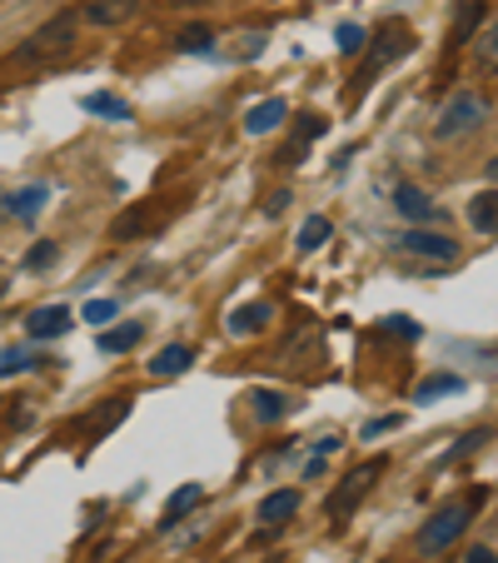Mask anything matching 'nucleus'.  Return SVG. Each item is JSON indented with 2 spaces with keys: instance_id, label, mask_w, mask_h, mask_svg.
I'll use <instances>...</instances> for the list:
<instances>
[{
  "instance_id": "nucleus-1",
  "label": "nucleus",
  "mask_w": 498,
  "mask_h": 563,
  "mask_svg": "<svg viewBox=\"0 0 498 563\" xmlns=\"http://www.w3.org/2000/svg\"><path fill=\"white\" fill-rule=\"evenodd\" d=\"M488 125V100L478 96V90H458V96L444 100V110H439L434 120V135L439 140H464L474 135V130Z\"/></svg>"
},
{
  "instance_id": "nucleus-2",
  "label": "nucleus",
  "mask_w": 498,
  "mask_h": 563,
  "mask_svg": "<svg viewBox=\"0 0 498 563\" xmlns=\"http://www.w3.org/2000/svg\"><path fill=\"white\" fill-rule=\"evenodd\" d=\"M464 529H468V509L464 504H449V509H439L434 519L419 529V553H424V559H439L444 549H454V543L464 539Z\"/></svg>"
},
{
  "instance_id": "nucleus-3",
  "label": "nucleus",
  "mask_w": 498,
  "mask_h": 563,
  "mask_svg": "<svg viewBox=\"0 0 498 563\" xmlns=\"http://www.w3.org/2000/svg\"><path fill=\"white\" fill-rule=\"evenodd\" d=\"M394 250H399V255H413V260H434V265H454V260H458L454 240H449V234H439V230H424V224H413V230L394 234Z\"/></svg>"
},
{
  "instance_id": "nucleus-4",
  "label": "nucleus",
  "mask_w": 498,
  "mask_h": 563,
  "mask_svg": "<svg viewBox=\"0 0 498 563\" xmlns=\"http://www.w3.org/2000/svg\"><path fill=\"white\" fill-rule=\"evenodd\" d=\"M379 474H384V459H379V464H359L350 478H344V489L334 494V499H329V514H334V519H344V514H354V504H359L364 494H369V484H374V478H379Z\"/></svg>"
},
{
  "instance_id": "nucleus-5",
  "label": "nucleus",
  "mask_w": 498,
  "mask_h": 563,
  "mask_svg": "<svg viewBox=\"0 0 498 563\" xmlns=\"http://www.w3.org/2000/svg\"><path fill=\"white\" fill-rule=\"evenodd\" d=\"M394 210H399L409 224H429V220H439L434 195L419 190V185H399V190H394Z\"/></svg>"
},
{
  "instance_id": "nucleus-6",
  "label": "nucleus",
  "mask_w": 498,
  "mask_h": 563,
  "mask_svg": "<svg viewBox=\"0 0 498 563\" xmlns=\"http://www.w3.org/2000/svg\"><path fill=\"white\" fill-rule=\"evenodd\" d=\"M285 115H289V106L279 96H269V100H259V106H250L244 130H250V135H275V130L285 125Z\"/></svg>"
},
{
  "instance_id": "nucleus-7",
  "label": "nucleus",
  "mask_w": 498,
  "mask_h": 563,
  "mask_svg": "<svg viewBox=\"0 0 498 563\" xmlns=\"http://www.w3.org/2000/svg\"><path fill=\"white\" fill-rule=\"evenodd\" d=\"M65 330H70V309L65 305H45L25 319V334H31V340H55V334H65Z\"/></svg>"
},
{
  "instance_id": "nucleus-8",
  "label": "nucleus",
  "mask_w": 498,
  "mask_h": 563,
  "mask_svg": "<svg viewBox=\"0 0 498 563\" xmlns=\"http://www.w3.org/2000/svg\"><path fill=\"white\" fill-rule=\"evenodd\" d=\"M135 11H140V0H90L86 21L90 25H125Z\"/></svg>"
},
{
  "instance_id": "nucleus-9",
  "label": "nucleus",
  "mask_w": 498,
  "mask_h": 563,
  "mask_svg": "<svg viewBox=\"0 0 498 563\" xmlns=\"http://www.w3.org/2000/svg\"><path fill=\"white\" fill-rule=\"evenodd\" d=\"M295 514H299V494H295V489H275L265 504H259V523H269V529L289 523Z\"/></svg>"
},
{
  "instance_id": "nucleus-10",
  "label": "nucleus",
  "mask_w": 498,
  "mask_h": 563,
  "mask_svg": "<svg viewBox=\"0 0 498 563\" xmlns=\"http://www.w3.org/2000/svg\"><path fill=\"white\" fill-rule=\"evenodd\" d=\"M190 364H195L190 344H165V350L150 360V374H155V379H170V374H185Z\"/></svg>"
},
{
  "instance_id": "nucleus-11",
  "label": "nucleus",
  "mask_w": 498,
  "mask_h": 563,
  "mask_svg": "<svg viewBox=\"0 0 498 563\" xmlns=\"http://www.w3.org/2000/svg\"><path fill=\"white\" fill-rule=\"evenodd\" d=\"M468 224L478 234H498V190H484L468 200Z\"/></svg>"
},
{
  "instance_id": "nucleus-12",
  "label": "nucleus",
  "mask_w": 498,
  "mask_h": 563,
  "mask_svg": "<svg viewBox=\"0 0 498 563\" xmlns=\"http://www.w3.org/2000/svg\"><path fill=\"white\" fill-rule=\"evenodd\" d=\"M250 405H255V419H259V424H279V419L295 409L279 389H255V394H250Z\"/></svg>"
},
{
  "instance_id": "nucleus-13",
  "label": "nucleus",
  "mask_w": 498,
  "mask_h": 563,
  "mask_svg": "<svg viewBox=\"0 0 498 563\" xmlns=\"http://www.w3.org/2000/svg\"><path fill=\"white\" fill-rule=\"evenodd\" d=\"M70 21H51L45 31H35L31 41V55H55V51H70Z\"/></svg>"
},
{
  "instance_id": "nucleus-14",
  "label": "nucleus",
  "mask_w": 498,
  "mask_h": 563,
  "mask_svg": "<svg viewBox=\"0 0 498 563\" xmlns=\"http://www.w3.org/2000/svg\"><path fill=\"white\" fill-rule=\"evenodd\" d=\"M269 314H275L269 305H244V309H234V314H230V334H255V330H265Z\"/></svg>"
},
{
  "instance_id": "nucleus-15",
  "label": "nucleus",
  "mask_w": 498,
  "mask_h": 563,
  "mask_svg": "<svg viewBox=\"0 0 498 563\" xmlns=\"http://www.w3.org/2000/svg\"><path fill=\"white\" fill-rule=\"evenodd\" d=\"M140 334H145V330H140V319H135V324H120V330H106V334H100V354H125V350H135Z\"/></svg>"
},
{
  "instance_id": "nucleus-16",
  "label": "nucleus",
  "mask_w": 498,
  "mask_h": 563,
  "mask_svg": "<svg viewBox=\"0 0 498 563\" xmlns=\"http://www.w3.org/2000/svg\"><path fill=\"white\" fill-rule=\"evenodd\" d=\"M41 210H45V190H41V185H25V190L11 195V214H21V220H35Z\"/></svg>"
},
{
  "instance_id": "nucleus-17",
  "label": "nucleus",
  "mask_w": 498,
  "mask_h": 563,
  "mask_svg": "<svg viewBox=\"0 0 498 563\" xmlns=\"http://www.w3.org/2000/svg\"><path fill=\"white\" fill-rule=\"evenodd\" d=\"M474 55H478V65H484V70H498V21H488L484 31H478Z\"/></svg>"
},
{
  "instance_id": "nucleus-18",
  "label": "nucleus",
  "mask_w": 498,
  "mask_h": 563,
  "mask_svg": "<svg viewBox=\"0 0 498 563\" xmlns=\"http://www.w3.org/2000/svg\"><path fill=\"white\" fill-rule=\"evenodd\" d=\"M324 240H329V220H324V214H309L305 230H299V255H314Z\"/></svg>"
},
{
  "instance_id": "nucleus-19",
  "label": "nucleus",
  "mask_w": 498,
  "mask_h": 563,
  "mask_svg": "<svg viewBox=\"0 0 498 563\" xmlns=\"http://www.w3.org/2000/svg\"><path fill=\"white\" fill-rule=\"evenodd\" d=\"M458 389H464L458 374H429V379L419 384V405H429V399H439V394H458Z\"/></svg>"
},
{
  "instance_id": "nucleus-20",
  "label": "nucleus",
  "mask_w": 498,
  "mask_h": 563,
  "mask_svg": "<svg viewBox=\"0 0 498 563\" xmlns=\"http://www.w3.org/2000/svg\"><path fill=\"white\" fill-rule=\"evenodd\" d=\"M195 504H200V484H185V489L165 504V519H159V523H165V529H170V523H180V514H190Z\"/></svg>"
},
{
  "instance_id": "nucleus-21",
  "label": "nucleus",
  "mask_w": 498,
  "mask_h": 563,
  "mask_svg": "<svg viewBox=\"0 0 498 563\" xmlns=\"http://www.w3.org/2000/svg\"><path fill=\"white\" fill-rule=\"evenodd\" d=\"M86 110L90 115H110V120H130V106L115 96H86Z\"/></svg>"
},
{
  "instance_id": "nucleus-22",
  "label": "nucleus",
  "mask_w": 498,
  "mask_h": 563,
  "mask_svg": "<svg viewBox=\"0 0 498 563\" xmlns=\"http://www.w3.org/2000/svg\"><path fill=\"white\" fill-rule=\"evenodd\" d=\"M210 41H214V35L204 31V25H190V31L175 35V45H180L185 55H204V51H210Z\"/></svg>"
},
{
  "instance_id": "nucleus-23",
  "label": "nucleus",
  "mask_w": 498,
  "mask_h": 563,
  "mask_svg": "<svg viewBox=\"0 0 498 563\" xmlns=\"http://www.w3.org/2000/svg\"><path fill=\"white\" fill-rule=\"evenodd\" d=\"M140 224H145V210H140V205H135V210H125L115 224H110V240H130V234H135Z\"/></svg>"
},
{
  "instance_id": "nucleus-24",
  "label": "nucleus",
  "mask_w": 498,
  "mask_h": 563,
  "mask_svg": "<svg viewBox=\"0 0 498 563\" xmlns=\"http://www.w3.org/2000/svg\"><path fill=\"white\" fill-rule=\"evenodd\" d=\"M334 45H340V55H359L364 51V31L359 25H340V31H334Z\"/></svg>"
},
{
  "instance_id": "nucleus-25",
  "label": "nucleus",
  "mask_w": 498,
  "mask_h": 563,
  "mask_svg": "<svg viewBox=\"0 0 498 563\" xmlns=\"http://www.w3.org/2000/svg\"><path fill=\"white\" fill-rule=\"evenodd\" d=\"M478 21H484V5H478V0H468V5H464V21L454 25V41H468Z\"/></svg>"
},
{
  "instance_id": "nucleus-26",
  "label": "nucleus",
  "mask_w": 498,
  "mask_h": 563,
  "mask_svg": "<svg viewBox=\"0 0 498 563\" xmlns=\"http://www.w3.org/2000/svg\"><path fill=\"white\" fill-rule=\"evenodd\" d=\"M86 319L90 324H110V319H115V299H96V305H86Z\"/></svg>"
},
{
  "instance_id": "nucleus-27",
  "label": "nucleus",
  "mask_w": 498,
  "mask_h": 563,
  "mask_svg": "<svg viewBox=\"0 0 498 563\" xmlns=\"http://www.w3.org/2000/svg\"><path fill=\"white\" fill-rule=\"evenodd\" d=\"M384 330L403 334V340H419V324H413V319H403V314H389V319H384Z\"/></svg>"
},
{
  "instance_id": "nucleus-28",
  "label": "nucleus",
  "mask_w": 498,
  "mask_h": 563,
  "mask_svg": "<svg viewBox=\"0 0 498 563\" xmlns=\"http://www.w3.org/2000/svg\"><path fill=\"white\" fill-rule=\"evenodd\" d=\"M51 260H55V245H51V240H41V245H35L31 255H25V265H31V269H45Z\"/></svg>"
},
{
  "instance_id": "nucleus-29",
  "label": "nucleus",
  "mask_w": 498,
  "mask_h": 563,
  "mask_svg": "<svg viewBox=\"0 0 498 563\" xmlns=\"http://www.w3.org/2000/svg\"><path fill=\"white\" fill-rule=\"evenodd\" d=\"M25 364H31V354H25V350H5V354H0V374H15V369H25Z\"/></svg>"
},
{
  "instance_id": "nucleus-30",
  "label": "nucleus",
  "mask_w": 498,
  "mask_h": 563,
  "mask_svg": "<svg viewBox=\"0 0 498 563\" xmlns=\"http://www.w3.org/2000/svg\"><path fill=\"white\" fill-rule=\"evenodd\" d=\"M394 424H399V419H374V424H369V429H364V439H379V434H384V429H394Z\"/></svg>"
},
{
  "instance_id": "nucleus-31",
  "label": "nucleus",
  "mask_w": 498,
  "mask_h": 563,
  "mask_svg": "<svg viewBox=\"0 0 498 563\" xmlns=\"http://www.w3.org/2000/svg\"><path fill=\"white\" fill-rule=\"evenodd\" d=\"M464 563H498V553H494V549H474Z\"/></svg>"
},
{
  "instance_id": "nucleus-32",
  "label": "nucleus",
  "mask_w": 498,
  "mask_h": 563,
  "mask_svg": "<svg viewBox=\"0 0 498 563\" xmlns=\"http://www.w3.org/2000/svg\"><path fill=\"white\" fill-rule=\"evenodd\" d=\"M289 200H295V195H289V190H279V195H275V200H269V214H279V210H285V205H289Z\"/></svg>"
},
{
  "instance_id": "nucleus-33",
  "label": "nucleus",
  "mask_w": 498,
  "mask_h": 563,
  "mask_svg": "<svg viewBox=\"0 0 498 563\" xmlns=\"http://www.w3.org/2000/svg\"><path fill=\"white\" fill-rule=\"evenodd\" d=\"M488 180H494V185H498V159H488Z\"/></svg>"
}]
</instances>
